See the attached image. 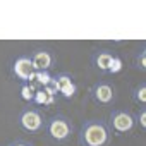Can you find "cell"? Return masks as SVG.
Wrapping results in <instances>:
<instances>
[{"label":"cell","mask_w":146,"mask_h":146,"mask_svg":"<svg viewBox=\"0 0 146 146\" xmlns=\"http://www.w3.org/2000/svg\"><path fill=\"white\" fill-rule=\"evenodd\" d=\"M122 67H124V60H122V57L120 55H113V58H112V62H110V67H108V74L110 76H113V74H119V72L122 70Z\"/></svg>","instance_id":"obj_15"},{"label":"cell","mask_w":146,"mask_h":146,"mask_svg":"<svg viewBox=\"0 0 146 146\" xmlns=\"http://www.w3.org/2000/svg\"><path fill=\"white\" fill-rule=\"evenodd\" d=\"M132 69H136L139 72H146V45L144 43H141V46L134 52Z\"/></svg>","instance_id":"obj_10"},{"label":"cell","mask_w":146,"mask_h":146,"mask_svg":"<svg viewBox=\"0 0 146 146\" xmlns=\"http://www.w3.org/2000/svg\"><path fill=\"white\" fill-rule=\"evenodd\" d=\"M16 122L21 131H24L28 134H40L45 131L46 115L41 112V108H38L35 105H24L19 110Z\"/></svg>","instance_id":"obj_3"},{"label":"cell","mask_w":146,"mask_h":146,"mask_svg":"<svg viewBox=\"0 0 146 146\" xmlns=\"http://www.w3.org/2000/svg\"><path fill=\"white\" fill-rule=\"evenodd\" d=\"M113 55H115V53H113L112 50H108V48H98V50H95V52L90 55L91 69L96 70L98 74H102V76H107Z\"/></svg>","instance_id":"obj_9"},{"label":"cell","mask_w":146,"mask_h":146,"mask_svg":"<svg viewBox=\"0 0 146 146\" xmlns=\"http://www.w3.org/2000/svg\"><path fill=\"white\" fill-rule=\"evenodd\" d=\"M9 72H11V78L16 79L17 83H33L36 70H35L29 53H19L17 57H14L11 60Z\"/></svg>","instance_id":"obj_5"},{"label":"cell","mask_w":146,"mask_h":146,"mask_svg":"<svg viewBox=\"0 0 146 146\" xmlns=\"http://www.w3.org/2000/svg\"><path fill=\"white\" fill-rule=\"evenodd\" d=\"M57 98L55 96H52L45 88H40L38 91H36V95H35V100H33V105H43V107H50L53 102H55Z\"/></svg>","instance_id":"obj_14"},{"label":"cell","mask_w":146,"mask_h":146,"mask_svg":"<svg viewBox=\"0 0 146 146\" xmlns=\"http://www.w3.org/2000/svg\"><path fill=\"white\" fill-rule=\"evenodd\" d=\"M108 125L112 129V132H117L120 136H127V134H132L134 129L137 127L136 125V119H134V113L125 110V108H115L110 112V117H108Z\"/></svg>","instance_id":"obj_6"},{"label":"cell","mask_w":146,"mask_h":146,"mask_svg":"<svg viewBox=\"0 0 146 146\" xmlns=\"http://www.w3.org/2000/svg\"><path fill=\"white\" fill-rule=\"evenodd\" d=\"M43 132L48 141H52L55 144H67L69 139L72 137V134H74V122L65 113L58 112V113H53L52 117H46Z\"/></svg>","instance_id":"obj_2"},{"label":"cell","mask_w":146,"mask_h":146,"mask_svg":"<svg viewBox=\"0 0 146 146\" xmlns=\"http://www.w3.org/2000/svg\"><path fill=\"white\" fill-rule=\"evenodd\" d=\"M4 146H35L31 141H28V139H21V137H17V139H12V141H9V143H5Z\"/></svg>","instance_id":"obj_17"},{"label":"cell","mask_w":146,"mask_h":146,"mask_svg":"<svg viewBox=\"0 0 146 146\" xmlns=\"http://www.w3.org/2000/svg\"><path fill=\"white\" fill-rule=\"evenodd\" d=\"M53 79V74L50 70H36L35 72V79H33V84L40 90V88H46Z\"/></svg>","instance_id":"obj_13"},{"label":"cell","mask_w":146,"mask_h":146,"mask_svg":"<svg viewBox=\"0 0 146 146\" xmlns=\"http://www.w3.org/2000/svg\"><path fill=\"white\" fill-rule=\"evenodd\" d=\"M29 57H31V62L35 65V70H52L57 64L55 52L52 48H46V46H38V48L31 50Z\"/></svg>","instance_id":"obj_8"},{"label":"cell","mask_w":146,"mask_h":146,"mask_svg":"<svg viewBox=\"0 0 146 146\" xmlns=\"http://www.w3.org/2000/svg\"><path fill=\"white\" fill-rule=\"evenodd\" d=\"M88 96L95 105L100 107H112L117 102V88L112 81L108 79H100L95 84L90 86L88 90Z\"/></svg>","instance_id":"obj_4"},{"label":"cell","mask_w":146,"mask_h":146,"mask_svg":"<svg viewBox=\"0 0 146 146\" xmlns=\"http://www.w3.org/2000/svg\"><path fill=\"white\" fill-rule=\"evenodd\" d=\"M136 119V125H139L141 131H146V105H141L139 110L134 113Z\"/></svg>","instance_id":"obj_16"},{"label":"cell","mask_w":146,"mask_h":146,"mask_svg":"<svg viewBox=\"0 0 146 146\" xmlns=\"http://www.w3.org/2000/svg\"><path fill=\"white\" fill-rule=\"evenodd\" d=\"M131 100L134 103H137L139 107L146 103V83L144 81H141L137 86H134L131 90Z\"/></svg>","instance_id":"obj_12"},{"label":"cell","mask_w":146,"mask_h":146,"mask_svg":"<svg viewBox=\"0 0 146 146\" xmlns=\"http://www.w3.org/2000/svg\"><path fill=\"white\" fill-rule=\"evenodd\" d=\"M53 83L58 91V96L65 100H72L79 91V84L76 83L74 76L70 72H57V74H53Z\"/></svg>","instance_id":"obj_7"},{"label":"cell","mask_w":146,"mask_h":146,"mask_svg":"<svg viewBox=\"0 0 146 146\" xmlns=\"http://www.w3.org/2000/svg\"><path fill=\"white\" fill-rule=\"evenodd\" d=\"M112 137V129L105 119H86L78 131L79 146H108Z\"/></svg>","instance_id":"obj_1"},{"label":"cell","mask_w":146,"mask_h":146,"mask_svg":"<svg viewBox=\"0 0 146 146\" xmlns=\"http://www.w3.org/2000/svg\"><path fill=\"white\" fill-rule=\"evenodd\" d=\"M19 91H21V98L28 105H33V100H35V95L38 91V88L33 83H19Z\"/></svg>","instance_id":"obj_11"}]
</instances>
